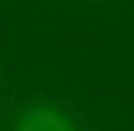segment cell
Masks as SVG:
<instances>
[{
  "mask_svg": "<svg viewBox=\"0 0 134 131\" xmlns=\"http://www.w3.org/2000/svg\"><path fill=\"white\" fill-rule=\"evenodd\" d=\"M13 131H79L75 118L56 105H26L13 121Z\"/></svg>",
  "mask_w": 134,
  "mask_h": 131,
  "instance_id": "1",
  "label": "cell"
}]
</instances>
